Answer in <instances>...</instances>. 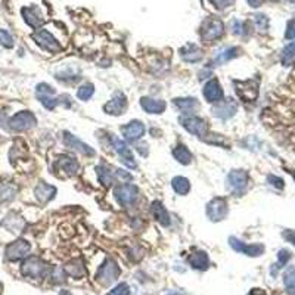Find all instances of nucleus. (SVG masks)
I'll list each match as a JSON object with an SVG mask.
<instances>
[{"label": "nucleus", "instance_id": "nucleus-1", "mask_svg": "<svg viewBox=\"0 0 295 295\" xmlns=\"http://www.w3.org/2000/svg\"><path fill=\"white\" fill-rule=\"evenodd\" d=\"M21 271L26 277L40 279V277H45L49 273V266L39 257H30L23 263Z\"/></svg>", "mask_w": 295, "mask_h": 295}, {"label": "nucleus", "instance_id": "nucleus-2", "mask_svg": "<svg viewBox=\"0 0 295 295\" xmlns=\"http://www.w3.org/2000/svg\"><path fill=\"white\" fill-rule=\"evenodd\" d=\"M118 276H120V267L117 266L115 260L107 258V260L104 261V264L99 268V271H98V274H96V279H98V282H99L101 285L108 286V285H111L112 282H115V280L118 279Z\"/></svg>", "mask_w": 295, "mask_h": 295}, {"label": "nucleus", "instance_id": "nucleus-3", "mask_svg": "<svg viewBox=\"0 0 295 295\" xmlns=\"http://www.w3.org/2000/svg\"><path fill=\"white\" fill-rule=\"evenodd\" d=\"M114 196L117 199V202L121 207H132L134 202L137 201L139 196V189L134 185H120L114 189Z\"/></svg>", "mask_w": 295, "mask_h": 295}, {"label": "nucleus", "instance_id": "nucleus-4", "mask_svg": "<svg viewBox=\"0 0 295 295\" xmlns=\"http://www.w3.org/2000/svg\"><path fill=\"white\" fill-rule=\"evenodd\" d=\"M180 124L188 130L189 133L198 137H204L208 133V124L205 120L195 117V115H185L180 118Z\"/></svg>", "mask_w": 295, "mask_h": 295}, {"label": "nucleus", "instance_id": "nucleus-5", "mask_svg": "<svg viewBox=\"0 0 295 295\" xmlns=\"http://www.w3.org/2000/svg\"><path fill=\"white\" fill-rule=\"evenodd\" d=\"M227 188L230 189L235 195H242L248 186L249 177L245 170H233L227 174Z\"/></svg>", "mask_w": 295, "mask_h": 295}, {"label": "nucleus", "instance_id": "nucleus-6", "mask_svg": "<svg viewBox=\"0 0 295 295\" xmlns=\"http://www.w3.org/2000/svg\"><path fill=\"white\" fill-rule=\"evenodd\" d=\"M223 30H224L223 23L214 17H211V18L205 20L201 27V39L204 42H214L223 34Z\"/></svg>", "mask_w": 295, "mask_h": 295}, {"label": "nucleus", "instance_id": "nucleus-7", "mask_svg": "<svg viewBox=\"0 0 295 295\" xmlns=\"http://www.w3.org/2000/svg\"><path fill=\"white\" fill-rule=\"evenodd\" d=\"M235 84V90L239 95V98L246 101V102H252L258 98V83L254 80L246 81H233Z\"/></svg>", "mask_w": 295, "mask_h": 295}, {"label": "nucleus", "instance_id": "nucleus-8", "mask_svg": "<svg viewBox=\"0 0 295 295\" xmlns=\"http://www.w3.org/2000/svg\"><path fill=\"white\" fill-rule=\"evenodd\" d=\"M31 251V245L30 242L26 241V239H18L15 242H11L8 246H6V258L11 260V261H17V260H21L24 257H27Z\"/></svg>", "mask_w": 295, "mask_h": 295}, {"label": "nucleus", "instance_id": "nucleus-9", "mask_svg": "<svg viewBox=\"0 0 295 295\" xmlns=\"http://www.w3.org/2000/svg\"><path fill=\"white\" fill-rule=\"evenodd\" d=\"M11 127L17 132H24L28 129H33L37 124V120L34 117V114H31L30 111H21L18 114H15L11 121H9Z\"/></svg>", "mask_w": 295, "mask_h": 295}, {"label": "nucleus", "instance_id": "nucleus-10", "mask_svg": "<svg viewBox=\"0 0 295 295\" xmlns=\"http://www.w3.org/2000/svg\"><path fill=\"white\" fill-rule=\"evenodd\" d=\"M33 39H34V42L39 45V46H42L45 51H48V52H52V54H56V52H59L62 48H61V45L58 43V40L55 39L54 36L48 31V30H39V31H36L34 34H33Z\"/></svg>", "mask_w": 295, "mask_h": 295}, {"label": "nucleus", "instance_id": "nucleus-11", "mask_svg": "<svg viewBox=\"0 0 295 295\" xmlns=\"http://www.w3.org/2000/svg\"><path fill=\"white\" fill-rule=\"evenodd\" d=\"M207 215L211 221H221L227 215V202L224 198H214L207 205Z\"/></svg>", "mask_w": 295, "mask_h": 295}, {"label": "nucleus", "instance_id": "nucleus-12", "mask_svg": "<svg viewBox=\"0 0 295 295\" xmlns=\"http://www.w3.org/2000/svg\"><path fill=\"white\" fill-rule=\"evenodd\" d=\"M229 243L230 246L238 251V252H242L245 255H249V257H258L264 252V245L261 243H254V245H246L242 241H239L238 238H230L229 239Z\"/></svg>", "mask_w": 295, "mask_h": 295}, {"label": "nucleus", "instance_id": "nucleus-13", "mask_svg": "<svg viewBox=\"0 0 295 295\" xmlns=\"http://www.w3.org/2000/svg\"><path fill=\"white\" fill-rule=\"evenodd\" d=\"M204 98L211 104H218L220 101H223L224 93H223V89L217 79L210 80L204 86Z\"/></svg>", "mask_w": 295, "mask_h": 295}, {"label": "nucleus", "instance_id": "nucleus-14", "mask_svg": "<svg viewBox=\"0 0 295 295\" xmlns=\"http://www.w3.org/2000/svg\"><path fill=\"white\" fill-rule=\"evenodd\" d=\"M126 108H127V98L124 96V93L117 92L114 98L104 107V109L109 115H121Z\"/></svg>", "mask_w": 295, "mask_h": 295}, {"label": "nucleus", "instance_id": "nucleus-15", "mask_svg": "<svg viewBox=\"0 0 295 295\" xmlns=\"http://www.w3.org/2000/svg\"><path fill=\"white\" fill-rule=\"evenodd\" d=\"M238 111L236 102H233L232 99H226V101H220L214 108H213V114L215 117L221 118V120H229L230 117H233Z\"/></svg>", "mask_w": 295, "mask_h": 295}, {"label": "nucleus", "instance_id": "nucleus-16", "mask_svg": "<svg viewBox=\"0 0 295 295\" xmlns=\"http://www.w3.org/2000/svg\"><path fill=\"white\" fill-rule=\"evenodd\" d=\"M112 145L117 151V154L121 157V161L124 164H127L129 167H136V162H134V157L130 151V148L126 145L124 140L118 139V137H112Z\"/></svg>", "mask_w": 295, "mask_h": 295}, {"label": "nucleus", "instance_id": "nucleus-17", "mask_svg": "<svg viewBox=\"0 0 295 295\" xmlns=\"http://www.w3.org/2000/svg\"><path fill=\"white\" fill-rule=\"evenodd\" d=\"M64 143L68 148H71L74 151H79L83 155H95V151L89 145H86L84 142H81L80 139H77L76 136H73V134L68 133V132L64 133Z\"/></svg>", "mask_w": 295, "mask_h": 295}, {"label": "nucleus", "instance_id": "nucleus-18", "mask_svg": "<svg viewBox=\"0 0 295 295\" xmlns=\"http://www.w3.org/2000/svg\"><path fill=\"white\" fill-rule=\"evenodd\" d=\"M21 14H23V18L26 20V23H27L30 27H33V28H39L42 24H43V21H45V18H43V15H42L40 9H39V8H36V6H31V8H23Z\"/></svg>", "mask_w": 295, "mask_h": 295}, {"label": "nucleus", "instance_id": "nucleus-19", "mask_svg": "<svg viewBox=\"0 0 295 295\" xmlns=\"http://www.w3.org/2000/svg\"><path fill=\"white\" fill-rule=\"evenodd\" d=\"M121 132H123V136H124L127 140L134 142V140L140 139V137L145 134V126H143V123L134 120L132 123H129L126 127H123Z\"/></svg>", "mask_w": 295, "mask_h": 295}, {"label": "nucleus", "instance_id": "nucleus-20", "mask_svg": "<svg viewBox=\"0 0 295 295\" xmlns=\"http://www.w3.org/2000/svg\"><path fill=\"white\" fill-rule=\"evenodd\" d=\"M79 167H80L79 162L76 161L74 158H71V157L62 155V157H59L56 160V168L61 170V171H64L67 176H74L79 171Z\"/></svg>", "mask_w": 295, "mask_h": 295}, {"label": "nucleus", "instance_id": "nucleus-21", "mask_svg": "<svg viewBox=\"0 0 295 295\" xmlns=\"http://www.w3.org/2000/svg\"><path fill=\"white\" fill-rule=\"evenodd\" d=\"M34 195H36V198H37L42 204H46V202L52 201L55 198V195H56V188L52 186V185H48V183L42 182V183L37 185V188L34 190Z\"/></svg>", "mask_w": 295, "mask_h": 295}, {"label": "nucleus", "instance_id": "nucleus-22", "mask_svg": "<svg viewBox=\"0 0 295 295\" xmlns=\"http://www.w3.org/2000/svg\"><path fill=\"white\" fill-rule=\"evenodd\" d=\"M140 107L149 114H162L167 108V104L161 99H152V98H142Z\"/></svg>", "mask_w": 295, "mask_h": 295}, {"label": "nucleus", "instance_id": "nucleus-23", "mask_svg": "<svg viewBox=\"0 0 295 295\" xmlns=\"http://www.w3.org/2000/svg\"><path fill=\"white\" fill-rule=\"evenodd\" d=\"M189 264L196 270H207L210 267V258L205 251H195L189 257Z\"/></svg>", "mask_w": 295, "mask_h": 295}, {"label": "nucleus", "instance_id": "nucleus-24", "mask_svg": "<svg viewBox=\"0 0 295 295\" xmlns=\"http://www.w3.org/2000/svg\"><path fill=\"white\" fill-rule=\"evenodd\" d=\"M151 213L154 215V218L161 224V226H170L171 220H170V215H168V211L165 210L164 204L160 202V201H155L152 202V207H151Z\"/></svg>", "mask_w": 295, "mask_h": 295}, {"label": "nucleus", "instance_id": "nucleus-25", "mask_svg": "<svg viewBox=\"0 0 295 295\" xmlns=\"http://www.w3.org/2000/svg\"><path fill=\"white\" fill-rule=\"evenodd\" d=\"M173 102H174L176 108L183 114H192L195 109L199 108V104L195 98H177Z\"/></svg>", "mask_w": 295, "mask_h": 295}, {"label": "nucleus", "instance_id": "nucleus-26", "mask_svg": "<svg viewBox=\"0 0 295 295\" xmlns=\"http://www.w3.org/2000/svg\"><path fill=\"white\" fill-rule=\"evenodd\" d=\"M202 51L199 48H196L195 45H188L183 51H182V58L183 61L186 62H190V64H195V62H199L202 59Z\"/></svg>", "mask_w": 295, "mask_h": 295}, {"label": "nucleus", "instance_id": "nucleus-27", "mask_svg": "<svg viewBox=\"0 0 295 295\" xmlns=\"http://www.w3.org/2000/svg\"><path fill=\"white\" fill-rule=\"evenodd\" d=\"M239 54H241V49L239 48H227V49L218 52V55L214 58V64L215 65H221L224 62H229L230 59L239 56Z\"/></svg>", "mask_w": 295, "mask_h": 295}, {"label": "nucleus", "instance_id": "nucleus-28", "mask_svg": "<svg viewBox=\"0 0 295 295\" xmlns=\"http://www.w3.org/2000/svg\"><path fill=\"white\" fill-rule=\"evenodd\" d=\"M173 157L183 165H189L192 162V154L185 145H177L173 149Z\"/></svg>", "mask_w": 295, "mask_h": 295}, {"label": "nucleus", "instance_id": "nucleus-29", "mask_svg": "<svg viewBox=\"0 0 295 295\" xmlns=\"http://www.w3.org/2000/svg\"><path fill=\"white\" fill-rule=\"evenodd\" d=\"M64 271H65L67 274L73 276V277H83V276L86 274L84 266H83V263H81L80 260H71V261L65 266Z\"/></svg>", "mask_w": 295, "mask_h": 295}, {"label": "nucleus", "instance_id": "nucleus-30", "mask_svg": "<svg viewBox=\"0 0 295 295\" xmlns=\"http://www.w3.org/2000/svg\"><path fill=\"white\" fill-rule=\"evenodd\" d=\"M96 171H98V177H99V182L104 185V186H111L112 182H114V173L108 168V165L105 164H101L96 167Z\"/></svg>", "mask_w": 295, "mask_h": 295}, {"label": "nucleus", "instance_id": "nucleus-31", "mask_svg": "<svg viewBox=\"0 0 295 295\" xmlns=\"http://www.w3.org/2000/svg\"><path fill=\"white\" fill-rule=\"evenodd\" d=\"M171 186L174 189V192L177 195H186L189 190H190V183L186 177H182V176H177L171 180Z\"/></svg>", "mask_w": 295, "mask_h": 295}, {"label": "nucleus", "instance_id": "nucleus-32", "mask_svg": "<svg viewBox=\"0 0 295 295\" xmlns=\"http://www.w3.org/2000/svg\"><path fill=\"white\" fill-rule=\"evenodd\" d=\"M291 260V252L288 251V249H280L279 251V254H277V263L276 264H273V267H271V274L273 276H276L277 274V270L279 268H282L283 266H286V263Z\"/></svg>", "mask_w": 295, "mask_h": 295}, {"label": "nucleus", "instance_id": "nucleus-33", "mask_svg": "<svg viewBox=\"0 0 295 295\" xmlns=\"http://www.w3.org/2000/svg\"><path fill=\"white\" fill-rule=\"evenodd\" d=\"M17 193V186L11 183H3L0 185V202H8L15 198Z\"/></svg>", "mask_w": 295, "mask_h": 295}, {"label": "nucleus", "instance_id": "nucleus-34", "mask_svg": "<svg viewBox=\"0 0 295 295\" xmlns=\"http://www.w3.org/2000/svg\"><path fill=\"white\" fill-rule=\"evenodd\" d=\"M283 282H285V288L286 292L291 295H295V267H289L285 274H283Z\"/></svg>", "mask_w": 295, "mask_h": 295}, {"label": "nucleus", "instance_id": "nucleus-35", "mask_svg": "<svg viewBox=\"0 0 295 295\" xmlns=\"http://www.w3.org/2000/svg\"><path fill=\"white\" fill-rule=\"evenodd\" d=\"M93 93H95V87H93V84H90V83H87V84H83L81 87H79V90H77V98L80 99V101H89L92 96H93Z\"/></svg>", "mask_w": 295, "mask_h": 295}, {"label": "nucleus", "instance_id": "nucleus-36", "mask_svg": "<svg viewBox=\"0 0 295 295\" xmlns=\"http://www.w3.org/2000/svg\"><path fill=\"white\" fill-rule=\"evenodd\" d=\"M295 58V42H291L282 52V62L283 65H289Z\"/></svg>", "mask_w": 295, "mask_h": 295}, {"label": "nucleus", "instance_id": "nucleus-37", "mask_svg": "<svg viewBox=\"0 0 295 295\" xmlns=\"http://www.w3.org/2000/svg\"><path fill=\"white\" fill-rule=\"evenodd\" d=\"M0 45L8 49L14 48V37L6 30H2V28H0Z\"/></svg>", "mask_w": 295, "mask_h": 295}, {"label": "nucleus", "instance_id": "nucleus-38", "mask_svg": "<svg viewBox=\"0 0 295 295\" xmlns=\"http://www.w3.org/2000/svg\"><path fill=\"white\" fill-rule=\"evenodd\" d=\"M107 295H130V289L127 283H120L114 289H111Z\"/></svg>", "mask_w": 295, "mask_h": 295}, {"label": "nucleus", "instance_id": "nucleus-39", "mask_svg": "<svg viewBox=\"0 0 295 295\" xmlns=\"http://www.w3.org/2000/svg\"><path fill=\"white\" fill-rule=\"evenodd\" d=\"M254 21H255V26L260 31H266L268 27V20L266 15H255L254 17Z\"/></svg>", "mask_w": 295, "mask_h": 295}, {"label": "nucleus", "instance_id": "nucleus-40", "mask_svg": "<svg viewBox=\"0 0 295 295\" xmlns=\"http://www.w3.org/2000/svg\"><path fill=\"white\" fill-rule=\"evenodd\" d=\"M267 182L270 183V185H273L274 188H277V189H283V186H285L283 180H282L280 177H276V176H273V174L267 176Z\"/></svg>", "mask_w": 295, "mask_h": 295}, {"label": "nucleus", "instance_id": "nucleus-41", "mask_svg": "<svg viewBox=\"0 0 295 295\" xmlns=\"http://www.w3.org/2000/svg\"><path fill=\"white\" fill-rule=\"evenodd\" d=\"M211 3L218 9H226L229 6H232L235 3V0H211Z\"/></svg>", "mask_w": 295, "mask_h": 295}, {"label": "nucleus", "instance_id": "nucleus-42", "mask_svg": "<svg viewBox=\"0 0 295 295\" xmlns=\"http://www.w3.org/2000/svg\"><path fill=\"white\" fill-rule=\"evenodd\" d=\"M285 37H286L288 40H292V39H295V20H291V21L288 23Z\"/></svg>", "mask_w": 295, "mask_h": 295}, {"label": "nucleus", "instance_id": "nucleus-43", "mask_svg": "<svg viewBox=\"0 0 295 295\" xmlns=\"http://www.w3.org/2000/svg\"><path fill=\"white\" fill-rule=\"evenodd\" d=\"M115 174H117L118 179H121V180H124V182H126V180H127V182L132 180V176H130L127 171H124V170H115Z\"/></svg>", "mask_w": 295, "mask_h": 295}, {"label": "nucleus", "instance_id": "nucleus-44", "mask_svg": "<svg viewBox=\"0 0 295 295\" xmlns=\"http://www.w3.org/2000/svg\"><path fill=\"white\" fill-rule=\"evenodd\" d=\"M283 238L288 242H291L292 245H295V230H285L283 232Z\"/></svg>", "mask_w": 295, "mask_h": 295}, {"label": "nucleus", "instance_id": "nucleus-45", "mask_svg": "<svg viewBox=\"0 0 295 295\" xmlns=\"http://www.w3.org/2000/svg\"><path fill=\"white\" fill-rule=\"evenodd\" d=\"M246 2H248V5H249L251 8H260V6L263 5L264 0H246Z\"/></svg>", "mask_w": 295, "mask_h": 295}, {"label": "nucleus", "instance_id": "nucleus-46", "mask_svg": "<svg viewBox=\"0 0 295 295\" xmlns=\"http://www.w3.org/2000/svg\"><path fill=\"white\" fill-rule=\"evenodd\" d=\"M233 33H235V34H241L242 23H239V21H235V23H233Z\"/></svg>", "mask_w": 295, "mask_h": 295}, {"label": "nucleus", "instance_id": "nucleus-47", "mask_svg": "<svg viewBox=\"0 0 295 295\" xmlns=\"http://www.w3.org/2000/svg\"><path fill=\"white\" fill-rule=\"evenodd\" d=\"M292 176H294V180H295V171H292Z\"/></svg>", "mask_w": 295, "mask_h": 295}, {"label": "nucleus", "instance_id": "nucleus-48", "mask_svg": "<svg viewBox=\"0 0 295 295\" xmlns=\"http://www.w3.org/2000/svg\"><path fill=\"white\" fill-rule=\"evenodd\" d=\"M289 2H292V3H295V0H289Z\"/></svg>", "mask_w": 295, "mask_h": 295}, {"label": "nucleus", "instance_id": "nucleus-49", "mask_svg": "<svg viewBox=\"0 0 295 295\" xmlns=\"http://www.w3.org/2000/svg\"><path fill=\"white\" fill-rule=\"evenodd\" d=\"M0 292H2V285H0Z\"/></svg>", "mask_w": 295, "mask_h": 295}]
</instances>
